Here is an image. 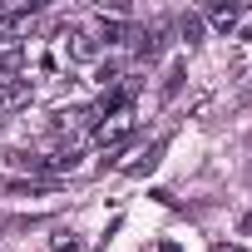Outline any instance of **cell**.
Here are the masks:
<instances>
[{"label": "cell", "instance_id": "5", "mask_svg": "<svg viewBox=\"0 0 252 252\" xmlns=\"http://www.w3.org/2000/svg\"><path fill=\"white\" fill-rule=\"evenodd\" d=\"M158 154H163V144H154V149H149V154H144V158H139V163H134L129 173H149V168L158 163Z\"/></svg>", "mask_w": 252, "mask_h": 252}, {"label": "cell", "instance_id": "9", "mask_svg": "<svg viewBox=\"0 0 252 252\" xmlns=\"http://www.w3.org/2000/svg\"><path fill=\"white\" fill-rule=\"evenodd\" d=\"M158 252H178V247H173V242H163V247H158Z\"/></svg>", "mask_w": 252, "mask_h": 252}, {"label": "cell", "instance_id": "8", "mask_svg": "<svg viewBox=\"0 0 252 252\" xmlns=\"http://www.w3.org/2000/svg\"><path fill=\"white\" fill-rule=\"evenodd\" d=\"M242 232H247V237H252V208H247V213H242Z\"/></svg>", "mask_w": 252, "mask_h": 252}, {"label": "cell", "instance_id": "10", "mask_svg": "<svg viewBox=\"0 0 252 252\" xmlns=\"http://www.w3.org/2000/svg\"><path fill=\"white\" fill-rule=\"evenodd\" d=\"M213 252H242V247H213Z\"/></svg>", "mask_w": 252, "mask_h": 252}, {"label": "cell", "instance_id": "7", "mask_svg": "<svg viewBox=\"0 0 252 252\" xmlns=\"http://www.w3.org/2000/svg\"><path fill=\"white\" fill-rule=\"evenodd\" d=\"M55 252H79V242H74L69 232H55Z\"/></svg>", "mask_w": 252, "mask_h": 252}, {"label": "cell", "instance_id": "1", "mask_svg": "<svg viewBox=\"0 0 252 252\" xmlns=\"http://www.w3.org/2000/svg\"><path fill=\"white\" fill-rule=\"evenodd\" d=\"M208 20H213L218 30H232V25L242 20V5H237V0H218V5H208Z\"/></svg>", "mask_w": 252, "mask_h": 252}, {"label": "cell", "instance_id": "3", "mask_svg": "<svg viewBox=\"0 0 252 252\" xmlns=\"http://www.w3.org/2000/svg\"><path fill=\"white\" fill-rule=\"evenodd\" d=\"M30 99V79H5V84H0V104H25Z\"/></svg>", "mask_w": 252, "mask_h": 252}, {"label": "cell", "instance_id": "2", "mask_svg": "<svg viewBox=\"0 0 252 252\" xmlns=\"http://www.w3.org/2000/svg\"><path fill=\"white\" fill-rule=\"evenodd\" d=\"M30 20H35V5H25V10H5V15H0V35H25Z\"/></svg>", "mask_w": 252, "mask_h": 252}, {"label": "cell", "instance_id": "4", "mask_svg": "<svg viewBox=\"0 0 252 252\" xmlns=\"http://www.w3.org/2000/svg\"><path fill=\"white\" fill-rule=\"evenodd\" d=\"M178 30H183V40H188V45H198V35H203V15H183V20H178Z\"/></svg>", "mask_w": 252, "mask_h": 252}, {"label": "cell", "instance_id": "6", "mask_svg": "<svg viewBox=\"0 0 252 252\" xmlns=\"http://www.w3.org/2000/svg\"><path fill=\"white\" fill-rule=\"evenodd\" d=\"M69 40H74V55H79V60L94 55V40H89V35H69Z\"/></svg>", "mask_w": 252, "mask_h": 252}]
</instances>
